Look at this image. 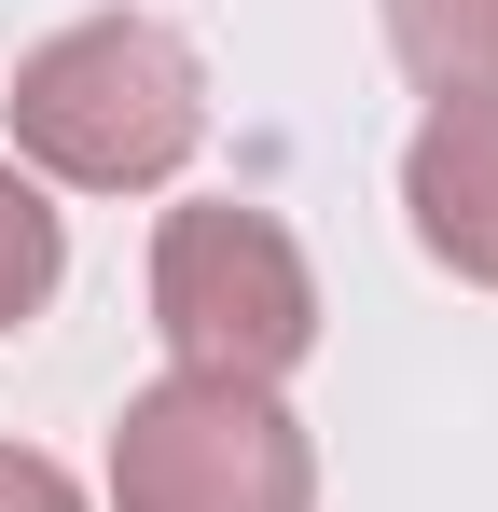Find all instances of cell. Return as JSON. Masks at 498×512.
I'll return each mask as SVG.
<instances>
[{
  "label": "cell",
  "instance_id": "obj_1",
  "mask_svg": "<svg viewBox=\"0 0 498 512\" xmlns=\"http://www.w3.org/2000/svg\"><path fill=\"white\" fill-rule=\"evenodd\" d=\"M14 153L70 194H153L208 139V70L166 14H83L14 56Z\"/></svg>",
  "mask_w": 498,
  "mask_h": 512
},
{
  "label": "cell",
  "instance_id": "obj_2",
  "mask_svg": "<svg viewBox=\"0 0 498 512\" xmlns=\"http://www.w3.org/2000/svg\"><path fill=\"white\" fill-rule=\"evenodd\" d=\"M153 333L180 374H222V388H277L305 346H319V277L291 250L277 208L236 194H194L153 222Z\"/></svg>",
  "mask_w": 498,
  "mask_h": 512
},
{
  "label": "cell",
  "instance_id": "obj_3",
  "mask_svg": "<svg viewBox=\"0 0 498 512\" xmlns=\"http://www.w3.org/2000/svg\"><path fill=\"white\" fill-rule=\"evenodd\" d=\"M111 512H319V457L277 388L166 374L111 416Z\"/></svg>",
  "mask_w": 498,
  "mask_h": 512
},
{
  "label": "cell",
  "instance_id": "obj_4",
  "mask_svg": "<svg viewBox=\"0 0 498 512\" xmlns=\"http://www.w3.org/2000/svg\"><path fill=\"white\" fill-rule=\"evenodd\" d=\"M402 222L443 277L498 291V97H443L402 153Z\"/></svg>",
  "mask_w": 498,
  "mask_h": 512
},
{
  "label": "cell",
  "instance_id": "obj_5",
  "mask_svg": "<svg viewBox=\"0 0 498 512\" xmlns=\"http://www.w3.org/2000/svg\"><path fill=\"white\" fill-rule=\"evenodd\" d=\"M374 14H388V56L429 84V111L498 97V0H374Z\"/></svg>",
  "mask_w": 498,
  "mask_h": 512
},
{
  "label": "cell",
  "instance_id": "obj_6",
  "mask_svg": "<svg viewBox=\"0 0 498 512\" xmlns=\"http://www.w3.org/2000/svg\"><path fill=\"white\" fill-rule=\"evenodd\" d=\"M56 277H70V236H56V208H42V180L0 153V333H28L42 305H56Z\"/></svg>",
  "mask_w": 498,
  "mask_h": 512
},
{
  "label": "cell",
  "instance_id": "obj_7",
  "mask_svg": "<svg viewBox=\"0 0 498 512\" xmlns=\"http://www.w3.org/2000/svg\"><path fill=\"white\" fill-rule=\"evenodd\" d=\"M0 512H83V485L42 457V443H0Z\"/></svg>",
  "mask_w": 498,
  "mask_h": 512
}]
</instances>
